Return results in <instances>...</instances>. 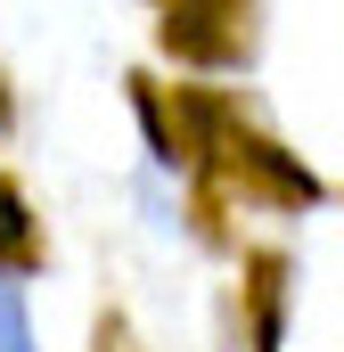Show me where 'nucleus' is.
Here are the masks:
<instances>
[{
    "label": "nucleus",
    "mask_w": 344,
    "mask_h": 352,
    "mask_svg": "<svg viewBox=\"0 0 344 352\" xmlns=\"http://www.w3.org/2000/svg\"><path fill=\"white\" fill-rule=\"evenodd\" d=\"M164 50L189 58V66L246 58V0H172L164 8Z\"/></svg>",
    "instance_id": "nucleus-1"
},
{
    "label": "nucleus",
    "mask_w": 344,
    "mask_h": 352,
    "mask_svg": "<svg viewBox=\"0 0 344 352\" xmlns=\"http://www.w3.org/2000/svg\"><path fill=\"white\" fill-rule=\"evenodd\" d=\"M222 148H230V164H238V173H246V180H255V188H270L279 205H312V197H320V180L303 173L295 156H279L270 140H255V131H230Z\"/></svg>",
    "instance_id": "nucleus-2"
},
{
    "label": "nucleus",
    "mask_w": 344,
    "mask_h": 352,
    "mask_svg": "<svg viewBox=\"0 0 344 352\" xmlns=\"http://www.w3.org/2000/svg\"><path fill=\"white\" fill-rule=\"evenodd\" d=\"M33 213H25V197L0 180V270H33Z\"/></svg>",
    "instance_id": "nucleus-3"
},
{
    "label": "nucleus",
    "mask_w": 344,
    "mask_h": 352,
    "mask_svg": "<svg viewBox=\"0 0 344 352\" xmlns=\"http://www.w3.org/2000/svg\"><path fill=\"white\" fill-rule=\"evenodd\" d=\"M255 328H262V344L279 336V263H255Z\"/></svg>",
    "instance_id": "nucleus-4"
},
{
    "label": "nucleus",
    "mask_w": 344,
    "mask_h": 352,
    "mask_svg": "<svg viewBox=\"0 0 344 352\" xmlns=\"http://www.w3.org/2000/svg\"><path fill=\"white\" fill-rule=\"evenodd\" d=\"M0 352H25V311H17L8 287H0Z\"/></svg>",
    "instance_id": "nucleus-5"
}]
</instances>
